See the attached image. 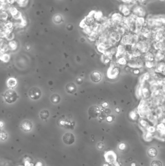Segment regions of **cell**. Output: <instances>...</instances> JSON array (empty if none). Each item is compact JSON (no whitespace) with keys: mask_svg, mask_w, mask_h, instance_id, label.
Wrapping results in <instances>:
<instances>
[{"mask_svg":"<svg viewBox=\"0 0 165 166\" xmlns=\"http://www.w3.org/2000/svg\"><path fill=\"white\" fill-rule=\"evenodd\" d=\"M17 98L18 95L17 93L12 89L7 90L4 94V100L8 104L15 103L17 100Z\"/></svg>","mask_w":165,"mask_h":166,"instance_id":"1","label":"cell"},{"mask_svg":"<svg viewBox=\"0 0 165 166\" xmlns=\"http://www.w3.org/2000/svg\"><path fill=\"white\" fill-rule=\"evenodd\" d=\"M30 98L33 100H37L41 96L42 93L41 90L37 87L32 88L28 92Z\"/></svg>","mask_w":165,"mask_h":166,"instance_id":"2","label":"cell"},{"mask_svg":"<svg viewBox=\"0 0 165 166\" xmlns=\"http://www.w3.org/2000/svg\"><path fill=\"white\" fill-rule=\"evenodd\" d=\"M20 128L24 132H28L32 130L33 128L32 123L28 120L23 121L20 124Z\"/></svg>","mask_w":165,"mask_h":166,"instance_id":"3","label":"cell"},{"mask_svg":"<svg viewBox=\"0 0 165 166\" xmlns=\"http://www.w3.org/2000/svg\"><path fill=\"white\" fill-rule=\"evenodd\" d=\"M63 142L67 145H71L75 141V137L71 133H66L62 137Z\"/></svg>","mask_w":165,"mask_h":166,"instance_id":"4","label":"cell"},{"mask_svg":"<svg viewBox=\"0 0 165 166\" xmlns=\"http://www.w3.org/2000/svg\"><path fill=\"white\" fill-rule=\"evenodd\" d=\"M89 115L93 118L96 117L100 113V110L97 106H92L90 107L88 111Z\"/></svg>","mask_w":165,"mask_h":166,"instance_id":"5","label":"cell"},{"mask_svg":"<svg viewBox=\"0 0 165 166\" xmlns=\"http://www.w3.org/2000/svg\"><path fill=\"white\" fill-rule=\"evenodd\" d=\"M91 80L96 83L99 82L101 79V75L100 73L97 71L93 72L91 75Z\"/></svg>","mask_w":165,"mask_h":166,"instance_id":"6","label":"cell"},{"mask_svg":"<svg viewBox=\"0 0 165 166\" xmlns=\"http://www.w3.org/2000/svg\"><path fill=\"white\" fill-rule=\"evenodd\" d=\"M66 91L70 93H74L76 90V87L74 83H69L66 86Z\"/></svg>","mask_w":165,"mask_h":166,"instance_id":"7","label":"cell"},{"mask_svg":"<svg viewBox=\"0 0 165 166\" xmlns=\"http://www.w3.org/2000/svg\"><path fill=\"white\" fill-rule=\"evenodd\" d=\"M148 155L151 157H155L157 155V151L154 147L150 148L148 151Z\"/></svg>","mask_w":165,"mask_h":166,"instance_id":"8","label":"cell"},{"mask_svg":"<svg viewBox=\"0 0 165 166\" xmlns=\"http://www.w3.org/2000/svg\"><path fill=\"white\" fill-rule=\"evenodd\" d=\"M17 84V80L14 78H9L7 81V86L9 88H14Z\"/></svg>","mask_w":165,"mask_h":166,"instance_id":"9","label":"cell"},{"mask_svg":"<svg viewBox=\"0 0 165 166\" xmlns=\"http://www.w3.org/2000/svg\"><path fill=\"white\" fill-rule=\"evenodd\" d=\"M51 100L53 104H58L60 102L61 98L58 94H53L51 97Z\"/></svg>","mask_w":165,"mask_h":166,"instance_id":"10","label":"cell"},{"mask_svg":"<svg viewBox=\"0 0 165 166\" xmlns=\"http://www.w3.org/2000/svg\"><path fill=\"white\" fill-rule=\"evenodd\" d=\"M50 116L49 112L47 110H43L40 113V117L42 119H47Z\"/></svg>","mask_w":165,"mask_h":166,"instance_id":"11","label":"cell"},{"mask_svg":"<svg viewBox=\"0 0 165 166\" xmlns=\"http://www.w3.org/2000/svg\"><path fill=\"white\" fill-rule=\"evenodd\" d=\"M8 18V14L6 11H0V20L2 21L6 20Z\"/></svg>","mask_w":165,"mask_h":166,"instance_id":"12","label":"cell"},{"mask_svg":"<svg viewBox=\"0 0 165 166\" xmlns=\"http://www.w3.org/2000/svg\"><path fill=\"white\" fill-rule=\"evenodd\" d=\"M8 11H9V13L12 16V17L16 15L18 12L17 9L16 7H13V6H10Z\"/></svg>","mask_w":165,"mask_h":166,"instance_id":"13","label":"cell"},{"mask_svg":"<svg viewBox=\"0 0 165 166\" xmlns=\"http://www.w3.org/2000/svg\"><path fill=\"white\" fill-rule=\"evenodd\" d=\"M7 135L4 131L0 132V141H4L7 138Z\"/></svg>","mask_w":165,"mask_h":166,"instance_id":"14","label":"cell"},{"mask_svg":"<svg viewBox=\"0 0 165 166\" xmlns=\"http://www.w3.org/2000/svg\"><path fill=\"white\" fill-rule=\"evenodd\" d=\"M98 49L101 53H105L106 48L103 43H100L98 46Z\"/></svg>","mask_w":165,"mask_h":166,"instance_id":"15","label":"cell"},{"mask_svg":"<svg viewBox=\"0 0 165 166\" xmlns=\"http://www.w3.org/2000/svg\"><path fill=\"white\" fill-rule=\"evenodd\" d=\"M10 7V4H9L7 1L3 2L2 7V11H7L9 10V8Z\"/></svg>","mask_w":165,"mask_h":166,"instance_id":"16","label":"cell"},{"mask_svg":"<svg viewBox=\"0 0 165 166\" xmlns=\"http://www.w3.org/2000/svg\"><path fill=\"white\" fill-rule=\"evenodd\" d=\"M151 166H162V164L159 160H154L152 162Z\"/></svg>","mask_w":165,"mask_h":166,"instance_id":"17","label":"cell"},{"mask_svg":"<svg viewBox=\"0 0 165 166\" xmlns=\"http://www.w3.org/2000/svg\"><path fill=\"white\" fill-rule=\"evenodd\" d=\"M62 18L61 17L60 15H57L54 18V22L56 23H59L61 21Z\"/></svg>","mask_w":165,"mask_h":166,"instance_id":"18","label":"cell"},{"mask_svg":"<svg viewBox=\"0 0 165 166\" xmlns=\"http://www.w3.org/2000/svg\"><path fill=\"white\" fill-rule=\"evenodd\" d=\"M4 26L8 29H10V28L12 27V26H13V24L12 22H10V21H7V22H6L5 24H4Z\"/></svg>","mask_w":165,"mask_h":166,"instance_id":"19","label":"cell"},{"mask_svg":"<svg viewBox=\"0 0 165 166\" xmlns=\"http://www.w3.org/2000/svg\"><path fill=\"white\" fill-rule=\"evenodd\" d=\"M119 63H120V64L121 65H125L126 63V60L125 59L122 58L119 60Z\"/></svg>","mask_w":165,"mask_h":166,"instance_id":"20","label":"cell"},{"mask_svg":"<svg viewBox=\"0 0 165 166\" xmlns=\"http://www.w3.org/2000/svg\"><path fill=\"white\" fill-rule=\"evenodd\" d=\"M130 116L132 118L134 119L137 117V115L134 112H131V113L130 114Z\"/></svg>","mask_w":165,"mask_h":166,"instance_id":"21","label":"cell"},{"mask_svg":"<svg viewBox=\"0 0 165 166\" xmlns=\"http://www.w3.org/2000/svg\"><path fill=\"white\" fill-rule=\"evenodd\" d=\"M97 148L99 149H102L103 148H104V144L103 143H99L97 145Z\"/></svg>","mask_w":165,"mask_h":166,"instance_id":"22","label":"cell"},{"mask_svg":"<svg viewBox=\"0 0 165 166\" xmlns=\"http://www.w3.org/2000/svg\"><path fill=\"white\" fill-rule=\"evenodd\" d=\"M118 50H119V52L120 53H122L124 52V49L123 48L122 46H120L119 47H118Z\"/></svg>","mask_w":165,"mask_h":166,"instance_id":"23","label":"cell"},{"mask_svg":"<svg viewBox=\"0 0 165 166\" xmlns=\"http://www.w3.org/2000/svg\"><path fill=\"white\" fill-rule=\"evenodd\" d=\"M146 58H147V59L148 60H153V56L151 54H150L148 55H147L146 56Z\"/></svg>","mask_w":165,"mask_h":166,"instance_id":"24","label":"cell"},{"mask_svg":"<svg viewBox=\"0 0 165 166\" xmlns=\"http://www.w3.org/2000/svg\"><path fill=\"white\" fill-rule=\"evenodd\" d=\"M143 93H144V95H146V96H148V90L147 89H146V88H144L143 90Z\"/></svg>","mask_w":165,"mask_h":166,"instance_id":"25","label":"cell"},{"mask_svg":"<svg viewBox=\"0 0 165 166\" xmlns=\"http://www.w3.org/2000/svg\"><path fill=\"white\" fill-rule=\"evenodd\" d=\"M162 56H163L161 55V54H158V55H157L156 56V59H158V60H160L161 59H162Z\"/></svg>","mask_w":165,"mask_h":166,"instance_id":"26","label":"cell"},{"mask_svg":"<svg viewBox=\"0 0 165 166\" xmlns=\"http://www.w3.org/2000/svg\"><path fill=\"white\" fill-rule=\"evenodd\" d=\"M156 113L158 115H160L162 114V110L160 109V108H158L156 110Z\"/></svg>","mask_w":165,"mask_h":166,"instance_id":"27","label":"cell"},{"mask_svg":"<svg viewBox=\"0 0 165 166\" xmlns=\"http://www.w3.org/2000/svg\"><path fill=\"white\" fill-rule=\"evenodd\" d=\"M16 0H6V1L10 4H13L14 3V2Z\"/></svg>","mask_w":165,"mask_h":166,"instance_id":"28","label":"cell"},{"mask_svg":"<svg viewBox=\"0 0 165 166\" xmlns=\"http://www.w3.org/2000/svg\"><path fill=\"white\" fill-rule=\"evenodd\" d=\"M146 65L149 68H151L152 67V63L150 62H147V64H146Z\"/></svg>","mask_w":165,"mask_h":166,"instance_id":"29","label":"cell"},{"mask_svg":"<svg viewBox=\"0 0 165 166\" xmlns=\"http://www.w3.org/2000/svg\"><path fill=\"white\" fill-rule=\"evenodd\" d=\"M107 120L109 122H111L112 120V117L111 116H109L107 117Z\"/></svg>","mask_w":165,"mask_h":166,"instance_id":"30","label":"cell"},{"mask_svg":"<svg viewBox=\"0 0 165 166\" xmlns=\"http://www.w3.org/2000/svg\"><path fill=\"white\" fill-rule=\"evenodd\" d=\"M139 55H140V54H139V53H138V52H135L134 54V55L135 56H138Z\"/></svg>","mask_w":165,"mask_h":166,"instance_id":"31","label":"cell"},{"mask_svg":"<svg viewBox=\"0 0 165 166\" xmlns=\"http://www.w3.org/2000/svg\"><path fill=\"white\" fill-rule=\"evenodd\" d=\"M115 110H116V111L117 113H119V112H120V109H119L118 107H117V108H116Z\"/></svg>","mask_w":165,"mask_h":166,"instance_id":"32","label":"cell"},{"mask_svg":"<svg viewBox=\"0 0 165 166\" xmlns=\"http://www.w3.org/2000/svg\"><path fill=\"white\" fill-rule=\"evenodd\" d=\"M107 106H108V104L106 103H105L104 104H103V106H104V107H107Z\"/></svg>","mask_w":165,"mask_h":166,"instance_id":"33","label":"cell"},{"mask_svg":"<svg viewBox=\"0 0 165 166\" xmlns=\"http://www.w3.org/2000/svg\"><path fill=\"white\" fill-rule=\"evenodd\" d=\"M0 1L2 2H4L6 1V0H0Z\"/></svg>","mask_w":165,"mask_h":166,"instance_id":"34","label":"cell"}]
</instances>
